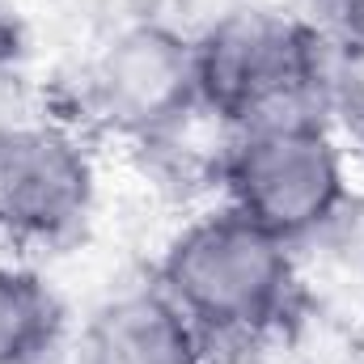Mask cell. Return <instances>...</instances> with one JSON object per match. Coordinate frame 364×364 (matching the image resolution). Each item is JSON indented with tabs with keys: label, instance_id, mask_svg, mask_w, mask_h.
<instances>
[{
	"label": "cell",
	"instance_id": "6da1fadb",
	"mask_svg": "<svg viewBox=\"0 0 364 364\" xmlns=\"http://www.w3.org/2000/svg\"><path fill=\"white\" fill-rule=\"evenodd\" d=\"M153 284L216 343L225 360L284 335L305 309L296 246L225 203L195 216L166 242Z\"/></svg>",
	"mask_w": 364,
	"mask_h": 364
},
{
	"label": "cell",
	"instance_id": "7a4b0ae2",
	"mask_svg": "<svg viewBox=\"0 0 364 364\" xmlns=\"http://www.w3.org/2000/svg\"><path fill=\"white\" fill-rule=\"evenodd\" d=\"M331 55L305 13L242 4L195 43L199 110L229 132L284 114H322Z\"/></svg>",
	"mask_w": 364,
	"mask_h": 364
},
{
	"label": "cell",
	"instance_id": "3957f363",
	"mask_svg": "<svg viewBox=\"0 0 364 364\" xmlns=\"http://www.w3.org/2000/svg\"><path fill=\"white\" fill-rule=\"evenodd\" d=\"M216 182L225 208L288 246L326 233L352 203L343 144L322 114H284L229 132Z\"/></svg>",
	"mask_w": 364,
	"mask_h": 364
},
{
	"label": "cell",
	"instance_id": "277c9868",
	"mask_svg": "<svg viewBox=\"0 0 364 364\" xmlns=\"http://www.w3.org/2000/svg\"><path fill=\"white\" fill-rule=\"evenodd\" d=\"M97 203V166L68 119L21 114L0 127V246L60 255L85 237Z\"/></svg>",
	"mask_w": 364,
	"mask_h": 364
},
{
	"label": "cell",
	"instance_id": "5b68a950",
	"mask_svg": "<svg viewBox=\"0 0 364 364\" xmlns=\"http://www.w3.org/2000/svg\"><path fill=\"white\" fill-rule=\"evenodd\" d=\"M81 106L93 123L132 140H161L178 132L199 110L195 43L136 13L85 64Z\"/></svg>",
	"mask_w": 364,
	"mask_h": 364
},
{
	"label": "cell",
	"instance_id": "8992f818",
	"mask_svg": "<svg viewBox=\"0 0 364 364\" xmlns=\"http://www.w3.org/2000/svg\"><path fill=\"white\" fill-rule=\"evenodd\" d=\"M77 364H225V356L157 284H144L93 309Z\"/></svg>",
	"mask_w": 364,
	"mask_h": 364
},
{
	"label": "cell",
	"instance_id": "52a82bcc",
	"mask_svg": "<svg viewBox=\"0 0 364 364\" xmlns=\"http://www.w3.org/2000/svg\"><path fill=\"white\" fill-rule=\"evenodd\" d=\"M68 331V305L26 263L0 259V364H47Z\"/></svg>",
	"mask_w": 364,
	"mask_h": 364
},
{
	"label": "cell",
	"instance_id": "ba28073f",
	"mask_svg": "<svg viewBox=\"0 0 364 364\" xmlns=\"http://www.w3.org/2000/svg\"><path fill=\"white\" fill-rule=\"evenodd\" d=\"M305 17L331 51L364 60V0H305Z\"/></svg>",
	"mask_w": 364,
	"mask_h": 364
},
{
	"label": "cell",
	"instance_id": "9c48e42d",
	"mask_svg": "<svg viewBox=\"0 0 364 364\" xmlns=\"http://www.w3.org/2000/svg\"><path fill=\"white\" fill-rule=\"evenodd\" d=\"M21 30H17V21H9L4 13H0V68H13L17 60H21Z\"/></svg>",
	"mask_w": 364,
	"mask_h": 364
},
{
	"label": "cell",
	"instance_id": "30bf717a",
	"mask_svg": "<svg viewBox=\"0 0 364 364\" xmlns=\"http://www.w3.org/2000/svg\"><path fill=\"white\" fill-rule=\"evenodd\" d=\"M13 119H21L17 114V77H13V68H0V127Z\"/></svg>",
	"mask_w": 364,
	"mask_h": 364
},
{
	"label": "cell",
	"instance_id": "8fae6325",
	"mask_svg": "<svg viewBox=\"0 0 364 364\" xmlns=\"http://www.w3.org/2000/svg\"><path fill=\"white\" fill-rule=\"evenodd\" d=\"M356 136H360V157H364V119H360V132Z\"/></svg>",
	"mask_w": 364,
	"mask_h": 364
}]
</instances>
